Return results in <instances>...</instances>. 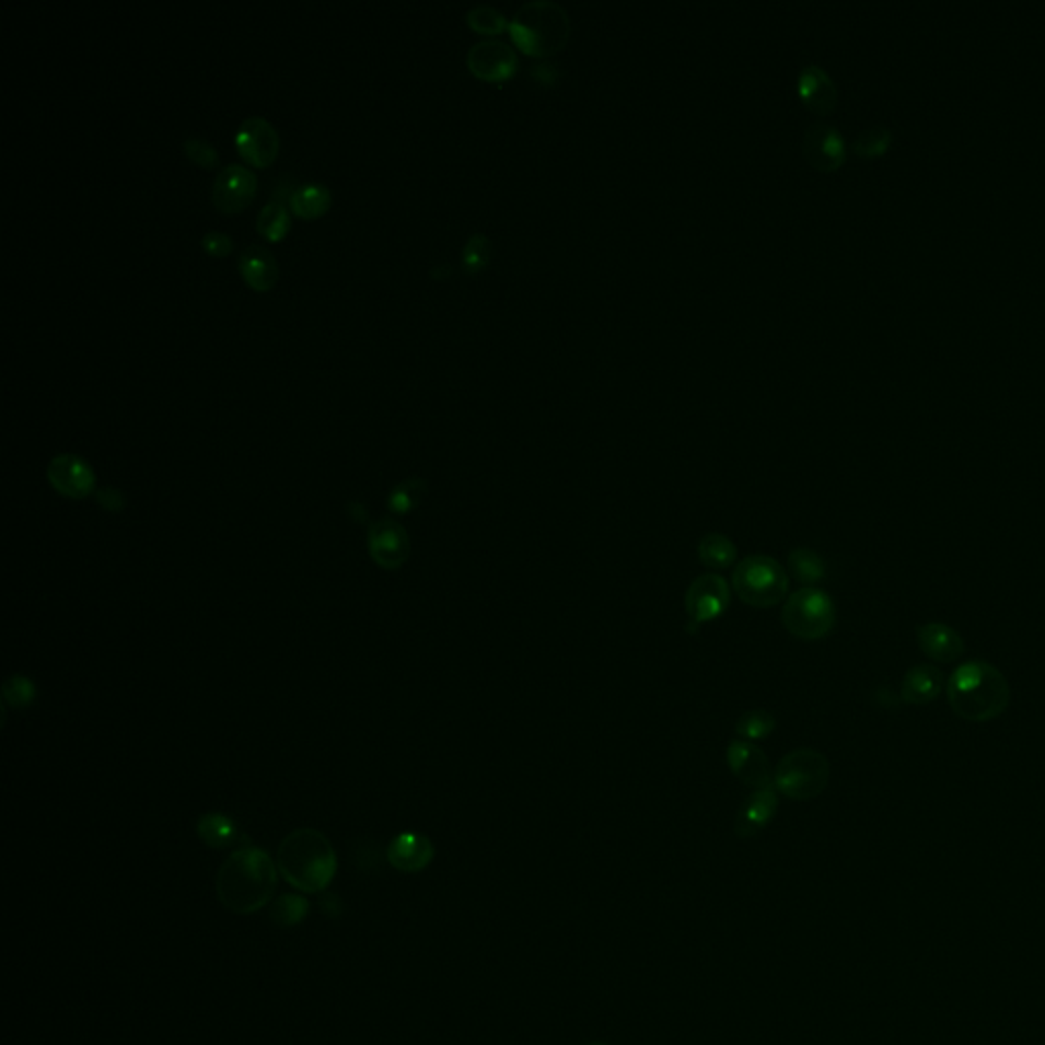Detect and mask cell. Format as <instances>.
<instances>
[{
    "instance_id": "obj_22",
    "label": "cell",
    "mask_w": 1045,
    "mask_h": 1045,
    "mask_svg": "<svg viewBox=\"0 0 1045 1045\" xmlns=\"http://www.w3.org/2000/svg\"><path fill=\"white\" fill-rule=\"evenodd\" d=\"M240 272L243 280L254 288V290H268L276 285L278 280V262L274 258L272 252L264 245L252 243L240 254Z\"/></svg>"
},
{
    "instance_id": "obj_19",
    "label": "cell",
    "mask_w": 1045,
    "mask_h": 1045,
    "mask_svg": "<svg viewBox=\"0 0 1045 1045\" xmlns=\"http://www.w3.org/2000/svg\"><path fill=\"white\" fill-rule=\"evenodd\" d=\"M778 813V790L773 787L758 788L743 801L735 817V835L740 839H752L770 825Z\"/></svg>"
},
{
    "instance_id": "obj_26",
    "label": "cell",
    "mask_w": 1045,
    "mask_h": 1045,
    "mask_svg": "<svg viewBox=\"0 0 1045 1045\" xmlns=\"http://www.w3.org/2000/svg\"><path fill=\"white\" fill-rule=\"evenodd\" d=\"M825 574H827L825 561L813 549L797 547L788 554V576H792L797 582L804 584V589L821 582Z\"/></svg>"
},
{
    "instance_id": "obj_24",
    "label": "cell",
    "mask_w": 1045,
    "mask_h": 1045,
    "mask_svg": "<svg viewBox=\"0 0 1045 1045\" xmlns=\"http://www.w3.org/2000/svg\"><path fill=\"white\" fill-rule=\"evenodd\" d=\"M332 205V190L318 183L297 186L288 198V209L303 219H317Z\"/></svg>"
},
{
    "instance_id": "obj_30",
    "label": "cell",
    "mask_w": 1045,
    "mask_h": 1045,
    "mask_svg": "<svg viewBox=\"0 0 1045 1045\" xmlns=\"http://www.w3.org/2000/svg\"><path fill=\"white\" fill-rule=\"evenodd\" d=\"M427 495V483L423 478H407L394 486L388 495V509L396 515L410 513Z\"/></svg>"
},
{
    "instance_id": "obj_36",
    "label": "cell",
    "mask_w": 1045,
    "mask_h": 1045,
    "mask_svg": "<svg viewBox=\"0 0 1045 1045\" xmlns=\"http://www.w3.org/2000/svg\"><path fill=\"white\" fill-rule=\"evenodd\" d=\"M200 245L207 254H211L214 258H223L233 249V237L223 231H207L200 240Z\"/></svg>"
},
{
    "instance_id": "obj_33",
    "label": "cell",
    "mask_w": 1045,
    "mask_h": 1045,
    "mask_svg": "<svg viewBox=\"0 0 1045 1045\" xmlns=\"http://www.w3.org/2000/svg\"><path fill=\"white\" fill-rule=\"evenodd\" d=\"M183 150L195 164L202 167H214L219 164V152L205 137L190 136L183 141Z\"/></svg>"
},
{
    "instance_id": "obj_23",
    "label": "cell",
    "mask_w": 1045,
    "mask_h": 1045,
    "mask_svg": "<svg viewBox=\"0 0 1045 1045\" xmlns=\"http://www.w3.org/2000/svg\"><path fill=\"white\" fill-rule=\"evenodd\" d=\"M197 834L212 849H228L243 839L235 821L223 813H205L198 818Z\"/></svg>"
},
{
    "instance_id": "obj_16",
    "label": "cell",
    "mask_w": 1045,
    "mask_h": 1045,
    "mask_svg": "<svg viewBox=\"0 0 1045 1045\" xmlns=\"http://www.w3.org/2000/svg\"><path fill=\"white\" fill-rule=\"evenodd\" d=\"M797 92L803 105L815 115H832L839 103L834 78L817 63H806L797 78Z\"/></svg>"
},
{
    "instance_id": "obj_37",
    "label": "cell",
    "mask_w": 1045,
    "mask_h": 1045,
    "mask_svg": "<svg viewBox=\"0 0 1045 1045\" xmlns=\"http://www.w3.org/2000/svg\"><path fill=\"white\" fill-rule=\"evenodd\" d=\"M94 495H96V502H98L105 511H111V513H119L123 507H125L121 490H117V488H113V486H103V488H98Z\"/></svg>"
},
{
    "instance_id": "obj_13",
    "label": "cell",
    "mask_w": 1045,
    "mask_h": 1045,
    "mask_svg": "<svg viewBox=\"0 0 1045 1045\" xmlns=\"http://www.w3.org/2000/svg\"><path fill=\"white\" fill-rule=\"evenodd\" d=\"M258 188V178L249 167L243 164H228L221 167L212 183V205L225 214H235L252 202Z\"/></svg>"
},
{
    "instance_id": "obj_2",
    "label": "cell",
    "mask_w": 1045,
    "mask_h": 1045,
    "mask_svg": "<svg viewBox=\"0 0 1045 1045\" xmlns=\"http://www.w3.org/2000/svg\"><path fill=\"white\" fill-rule=\"evenodd\" d=\"M948 703L952 711L969 723H986L999 719L1011 705V686L999 667L969 660L955 667L945 682Z\"/></svg>"
},
{
    "instance_id": "obj_8",
    "label": "cell",
    "mask_w": 1045,
    "mask_h": 1045,
    "mask_svg": "<svg viewBox=\"0 0 1045 1045\" xmlns=\"http://www.w3.org/2000/svg\"><path fill=\"white\" fill-rule=\"evenodd\" d=\"M731 605V589L728 580L719 574L698 576L684 594V606L688 613V631H697L703 623L719 619Z\"/></svg>"
},
{
    "instance_id": "obj_31",
    "label": "cell",
    "mask_w": 1045,
    "mask_h": 1045,
    "mask_svg": "<svg viewBox=\"0 0 1045 1045\" xmlns=\"http://www.w3.org/2000/svg\"><path fill=\"white\" fill-rule=\"evenodd\" d=\"M774 729H776V719L773 712L764 711V709L743 712L735 723V733L745 742L766 740Z\"/></svg>"
},
{
    "instance_id": "obj_17",
    "label": "cell",
    "mask_w": 1045,
    "mask_h": 1045,
    "mask_svg": "<svg viewBox=\"0 0 1045 1045\" xmlns=\"http://www.w3.org/2000/svg\"><path fill=\"white\" fill-rule=\"evenodd\" d=\"M433 856H436L433 841L427 835L415 834V832L396 835L386 848L388 863L394 870L405 874L423 872L425 868H429V863L433 862Z\"/></svg>"
},
{
    "instance_id": "obj_27",
    "label": "cell",
    "mask_w": 1045,
    "mask_h": 1045,
    "mask_svg": "<svg viewBox=\"0 0 1045 1045\" xmlns=\"http://www.w3.org/2000/svg\"><path fill=\"white\" fill-rule=\"evenodd\" d=\"M492 256H495L492 240L486 233L476 231V233H472L468 242L464 243V247H462V256H460L462 270L471 274V276L480 274L490 266Z\"/></svg>"
},
{
    "instance_id": "obj_25",
    "label": "cell",
    "mask_w": 1045,
    "mask_h": 1045,
    "mask_svg": "<svg viewBox=\"0 0 1045 1045\" xmlns=\"http://www.w3.org/2000/svg\"><path fill=\"white\" fill-rule=\"evenodd\" d=\"M698 558L711 570H728L738 561V547L723 533H709L698 544Z\"/></svg>"
},
{
    "instance_id": "obj_15",
    "label": "cell",
    "mask_w": 1045,
    "mask_h": 1045,
    "mask_svg": "<svg viewBox=\"0 0 1045 1045\" xmlns=\"http://www.w3.org/2000/svg\"><path fill=\"white\" fill-rule=\"evenodd\" d=\"M728 764L731 773L735 774L745 787H752L754 790L773 787V766L764 750L756 743L745 740L729 743Z\"/></svg>"
},
{
    "instance_id": "obj_35",
    "label": "cell",
    "mask_w": 1045,
    "mask_h": 1045,
    "mask_svg": "<svg viewBox=\"0 0 1045 1045\" xmlns=\"http://www.w3.org/2000/svg\"><path fill=\"white\" fill-rule=\"evenodd\" d=\"M530 77L542 89H554L560 80L561 72L556 61H537L530 68Z\"/></svg>"
},
{
    "instance_id": "obj_7",
    "label": "cell",
    "mask_w": 1045,
    "mask_h": 1045,
    "mask_svg": "<svg viewBox=\"0 0 1045 1045\" xmlns=\"http://www.w3.org/2000/svg\"><path fill=\"white\" fill-rule=\"evenodd\" d=\"M837 615L827 592L806 587L792 592L782 606V625L790 636L803 641H818L834 631Z\"/></svg>"
},
{
    "instance_id": "obj_1",
    "label": "cell",
    "mask_w": 1045,
    "mask_h": 1045,
    "mask_svg": "<svg viewBox=\"0 0 1045 1045\" xmlns=\"http://www.w3.org/2000/svg\"><path fill=\"white\" fill-rule=\"evenodd\" d=\"M278 886V863L266 849L243 846L235 849L217 872V896L235 915H254L264 909Z\"/></svg>"
},
{
    "instance_id": "obj_4",
    "label": "cell",
    "mask_w": 1045,
    "mask_h": 1045,
    "mask_svg": "<svg viewBox=\"0 0 1045 1045\" xmlns=\"http://www.w3.org/2000/svg\"><path fill=\"white\" fill-rule=\"evenodd\" d=\"M509 31L523 54L533 58H549L568 46L572 23L568 11L558 2L533 0L516 9Z\"/></svg>"
},
{
    "instance_id": "obj_14",
    "label": "cell",
    "mask_w": 1045,
    "mask_h": 1045,
    "mask_svg": "<svg viewBox=\"0 0 1045 1045\" xmlns=\"http://www.w3.org/2000/svg\"><path fill=\"white\" fill-rule=\"evenodd\" d=\"M235 148L249 164L266 167L270 166L278 155L280 137L266 117L252 115L240 123L235 133Z\"/></svg>"
},
{
    "instance_id": "obj_20",
    "label": "cell",
    "mask_w": 1045,
    "mask_h": 1045,
    "mask_svg": "<svg viewBox=\"0 0 1045 1045\" xmlns=\"http://www.w3.org/2000/svg\"><path fill=\"white\" fill-rule=\"evenodd\" d=\"M917 641L921 652L940 664L955 662L966 652L964 637L945 623H925L917 629Z\"/></svg>"
},
{
    "instance_id": "obj_6",
    "label": "cell",
    "mask_w": 1045,
    "mask_h": 1045,
    "mask_svg": "<svg viewBox=\"0 0 1045 1045\" xmlns=\"http://www.w3.org/2000/svg\"><path fill=\"white\" fill-rule=\"evenodd\" d=\"M832 766L817 750L799 747L788 752L774 770L773 785L792 801H811L825 792Z\"/></svg>"
},
{
    "instance_id": "obj_9",
    "label": "cell",
    "mask_w": 1045,
    "mask_h": 1045,
    "mask_svg": "<svg viewBox=\"0 0 1045 1045\" xmlns=\"http://www.w3.org/2000/svg\"><path fill=\"white\" fill-rule=\"evenodd\" d=\"M368 551L380 568L398 570L409 560V533L393 516L376 519L368 531Z\"/></svg>"
},
{
    "instance_id": "obj_29",
    "label": "cell",
    "mask_w": 1045,
    "mask_h": 1045,
    "mask_svg": "<svg viewBox=\"0 0 1045 1045\" xmlns=\"http://www.w3.org/2000/svg\"><path fill=\"white\" fill-rule=\"evenodd\" d=\"M309 909H311V903L301 894H282L280 898H276L272 903L270 919H272L274 925H278L282 929H290V927L303 924Z\"/></svg>"
},
{
    "instance_id": "obj_3",
    "label": "cell",
    "mask_w": 1045,
    "mask_h": 1045,
    "mask_svg": "<svg viewBox=\"0 0 1045 1045\" xmlns=\"http://www.w3.org/2000/svg\"><path fill=\"white\" fill-rule=\"evenodd\" d=\"M278 872L301 893L329 889L337 874V854L329 837L315 827H299L280 841L276 854Z\"/></svg>"
},
{
    "instance_id": "obj_18",
    "label": "cell",
    "mask_w": 1045,
    "mask_h": 1045,
    "mask_svg": "<svg viewBox=\"0 0 1045 1045\" xmlns=\"http://www.w3.org/2000/svg\"><path fill=\"white\" fill-rule=\"evenodd\" d=\"M294 188H297L294 181L288 174H282L280 178H276L270 198L266 200V205L259 209L258 217H256V229H258L259 235H264L266 240L278 242L287 235L288 229H290L288 198H290Z\"/></svg>"
},
{
    "instance_id": "obj_12",
    "label": "cell",
    "mask_w": 1045,
    "mask_h": 1045,
    "mask_svg": "<svg viewBox=\"0 0 1045 1045\" xmlns=\"http://www.w3.org/2000/svg\"><path fill=\"white\" fill-rule=\"evenodd\" d=\"M47 480L66 499H86L96 492V476L91 464L82 455L70 452L51 457L47 466Z\"/></svg>"
},
{
    "instance_id": "obj_5",
    "label": "cell",
    "mask_w": 1045,
    "mask_h": 1045,
    "mask_svg": "<svg viewBox=\"0 0 1045 1045\" xmlns=\"http://www.w3.org/2000/svg\"><path fill=\"white\" fill-rule=\"evenodd\" d=\"M733 591L745 605L773 608L785 601L790 589L787 570L770 556H747L731 574Z\"/></svg>"
},
{
    "instance_id": "obj_11",
    "label": "cell",
    "mask_w": 1045,
    "mask_h": 1045,
    "mask_svg": "<svg viewBox=\"0 0 1045 1045\" xmlns=\"http://www.w3.org/2000/svg\"><path fill=\"white\" fill-rule=\"evenodd\" d=\"M803 155L818 172H835L844 166L848 146L835 125L815 121L804 129Z\"/></svg>"
},
{
    "instance_id": "obj_21",
    "label": "cell",
    "mask_w": 1045,
    "mask_h": 1045,
    "mask_svg": "<svg viewBox=\"0 0 1045 1045\" xmlns=\"http://www.w3.org/2000/svg\"><path fill=\"white\" fill-rule=\"evenodd\" d=\"M945 688V676L940 667L931 664H919L910 667L901 681V700L905 705L921 707L929 705L940 697Z\"/></svg>"
},
{
    "instance_id": "obj_39",
    "label": "cell",
    "mask_w": 1045,
    "mask_h": 1045,
    "mask_svg": "<svg viewBox=\"0 0 1045 1045\" xmlns=\"http://www.w3.org/2000/svg\"><path fill=\"white\" fill-rule=\"evenodd\" d=\"M589 1045H606L605 1042H591Z\"/></svg>"
},
{
    "instance_id": "obj_28",
    "label": "cell",
    "mask_w": 1045,
    "mask_h": 1045,
    "mask_svg": "<svg viewBox=\"0 0 1045 1045\" xmlns=\"http://www.w3.org/2000/svg\"><path fill=\"white\" fill-rule=\"evenodd\" d=\"M891 143H893V131L886 125H872L860 131L851 141V152L866 160H872L889 152Z\"/></svg>"
},
{
    "instance_id": "obj_32",
    "label": "cell",
    "mask_w": 1045,
    "mask_h": 1045,
    "mask_svg": "<svg viewBox=\"0 0 1045 1045\" xmlns=\"http://www.w3.org/2000/svg\"><path fill=\"white\" fill-rule=\"evenodd\" d=\"M466 23L471 30L480 33V35H499L504 30H509L511 21L504 16L502 11L490 7V4H476L466 13Z\"/></svg>"
},
{
    "instance_id": "obj_34",
    "label": "cell",
    "mask_w": 1045,
    "mask_h": 1045,
    "mask_svg": "<svg viewBox=\"0 0 1045 1045\" xmlns=\"http://www.w3.org/2000/svg\"><path fill=\"white\" fill-rule=\"evenodd\" d=\"M2 697L13 707H27L31 700L35 698V686L25 676H13V678L4 682Z\"/></svg>"
},
{
    "instance_id": "obj_10",
    "label": "cell",
    "mask_w": 1045,
    "mask_h": 1045,
    "mask_svg": "<svg viewBox=\"0 0 1045 1045\" xmlns=\"http://www.w3.org/2000/svg\"><path fill=\"white\" fill-rule=\"evenodd\" d=\"M466 63L474 77L490 84H504L519 70L515 49L500 39H483L474 44L466 54Z\"/></svg>"
},
{
    "instance_id": "obj_38",
    "label": "cell",
    "mask_w": 1045,
    "mask_h": 1045,
    "mask_svg": "<svg viewBox=\"0 0 1045 1045\" xmlns=\"http://www.w3.org/2000/svg\"><path fill=\"white\" fill-rule=\"evenodd\" d=\"M450 274H452V266H450V264H438V266L431 268V276L438 278V280H440V278H448Z\"/></svg>"
}]
</instances>
